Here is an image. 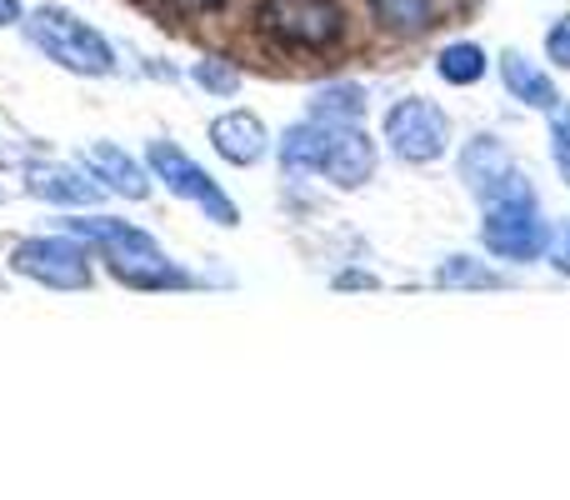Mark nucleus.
Listing matches in <instances>:
<instances>
[{"instance_id":"obj_16","label":"nucleus","mask_w":570,"mask_h":500,"mask_svg":"<svg viewBox=\"0 0 570 500\" xmlns=\"http://www.w3.org/2000/svg\"><path fill=\"white\" fill-rule=\"evenodd\" d=\"M365 106H371L365 86H355V80H331V86H321V90L311 96L305 116L321 120V126H361V120H365Z\"/></svg>"},{"instance_id":"obj_1","label":"nucleus","mask_w":570,"mask_h":500,"mask_svg":"<svg viewBox=\"0 0 570 500\" xmlns=\"http://www.w3.org/2000/svg\"><path fill=\"white\" fill-rule=\"evenodd\" d=\"M26 40L70 76H116V46L70 6H36L20 20Z\"/></svg>"},{"instance_id":"obj_21","label":"nucleus","mask_w":570,"mask_h":500,"mask_svg":"<svg viewBox=\"0 0 570 500\" xmlns=\"http://www.w3.org/2000/svg\"><path fill=\"white\" fill-rule=\"evenodd\" d=\"M475 200H481V210H495V206H541V200H535V186L521 176V170L501 176L491 190H481Z\"/></svg>"},{"instance_id":"obj_23","label":"nucleus","mask_w":570,"mask_h":500,"mask_svg":"<svg viewBox=\"0 0 570 500\" xmlns=\"http://www.w3.org/2000/svg\"><path fill=\"white\" fill-rule=\"evenodd\" d=\"M546 60L556 70H570V10L561 20H551V30H546Z\"/></svg>"},{"instance_id":"obj_17","label":"nucleus","mask_w":570,"mask_h":500,"mask_svg":"<svg viewBox=\"0 0 570 500\" xmlns=\"http://www.w3.org/2000/svg\"><path fill=\"white\" fill-rule=\"evenodd\" d=\"M375 16V26L391 36H425L441 16V0H365Z\"/></svg>"},{"instance_id":"obj_28","label":"nucleus","mask_w":570,"mask_h":500,"mask_svg":"<svg viewBox=\"0 0 570 500\" xmlns=\"http://www.w3.org/2000/svg\"><path fill=\"white\" fill-rule=\"evenodd\" d=\"M0 206H6V186H0Z\"/></svg>"},{"instance_id":"obj_3","label":"nucleus","mask_w":570,"mask_h":500,"mask_svg":"<svg viewBox=\"0 0 570 500\" xmlns=\"http://www.w3.org/2000/svg\"><path fill=\"white\" fill-rule=\"evenodd\" d=\"M146 166L176 200H190V206L206 210V220H216V226H240V206L210 180V170L200 166V160H190L180 146H170V140H150Z\"/></svg>"},{"instance_id":"obj_4","label":"nucleus","mask_w":570,"mask_h":500,"mask_svg":"<svg viewBox=\"0 0 570 500\" xmlns=\"http://www.w3.org/2000/svg\"><path fill=\"white\" fill-rule=\"evenodd\" d=\"M10 271L26 275L36 285H50V291H90L96 285V271H90V251L80 236H30L16 241L10 251Z\"/></svg>"},{"instance_id":"obj_26","label":"nucleus","mask_w":570,"mask_h":500,"mask_svg":"<svg viewBox=\"0 0 570 500\" xmlns=\"http://www.w3.org/2000/svg\"><path fill=\"white\" fill-rule=\"evenodd\" d=\"M335 291H375V275H365V271H341V275H335Z\"/></svg>"},{"instance_id":"obj_10","label":"nucleus","mask_w":570,"mask_h":500,"mask_svg":"<svg viewBox=\"0 0 570 500\" xmlns=\"http://www.w3.org/2000/svg\"><path fill=\"white\" fill-rule=\"evenodd\" d=\"M86 170L106 190H116V196H126V200H146L150 196V180H156L146 160H136L130 150H120L116 140H90V146H86Z\"/></svg>"},{"instance_id":"obj_8","label":"nucleus","mask_w":570,"mask_h":500,"mask_svg":"<svg viewBox=\"0 0 570 500\" xmlns=\"http://www.w3.org/2000/svg\"><path fill=\"white\" fill-rule=\"evenodd\" d=\"M375 166H381V146L365 136V126H331V150H325L321 176L331 180L335 190L371 186Z\"/></svg>"},{"instance_id":"obj_14","label":"nucleus","mask_w":570,"mask_h":500,"mask_svg":"<svg viewBox=\"0 0 570 500\" xmlns=\"http://www.w3.org/2000/svg\"><path fill=\"white\" fill-rule=\"evenodd\" d=\"M515 170V160H511V150L501 146L495 136H471L461 146V180L471 186V196H481V190H491L501 176H511Z\"/></svg>"},{"instance_id":"obj_19","label":"nucleus","mask_w":570,"mask_h":500,"mask_svg":"<svg viewBox=\"0 0 570 500\" xmlns=\"http://www.w3.org/2000/svg\"><path fill=\"white\" fill-rule=\"evenodd\" d=\"M485 70H491V56H485V46H475V40H451V46H441V56H435V76H441L445 86H475V80H485Z\"/></svg>"},{"instance_id":"obj_6","label":"nucleus","mask_w":570,"mask_h":500,"mask_svg":"<svg viewBox=\"0 0 570 500\" xmlns=\"http://www.w3.org/2000/svg\"><path fill=\"white\" fill-rule=\"evenodd\" d=\"M546 241H551V220L541 216V206H495L481 220V246L491 261L535 265L546 261Z\"/></svg>"},{"instance_id":"obj_9","label":"nucleus","mask_w":570,"mask_h":500,"mask_svg":"<svg viewBox=\"0 0 570 500\" xmlns=\"http://www.w3.org/2000/svg\"><path fill=\"white\" fill-rule=\"evenodd\" d=\"M210 146H216L220 160L230 166H261L271 156V130L256 110H226V116L210 120Z\"/></svg>"},{"instance_id":"obj_18","label":"nucleus","mask_w":570,"mask_h":500,"mask_svg":"<svg viewBox=\"0 0 570 500\" xmlns=\"http://www.w3.org/2000/svg\"><path fill=\"white\" fill-rule=\"evenodd\" d=\"M435 285L441 291H501L505 275L491 261H475V255H445L435 265Z\"/></svg>"},{"instance_id":"obj_20","label":"nucleus","mask_w":570,"mask_h":500,"mask_svg":"<svg viewBox=\"0 0 570 500\" xmlns=\"http://www.w3.org/2000/svg\"><path fill=\"white\" fill-rule=\"evenodd\" d=\"M190 80H196L206 96H220V100H230L240 90V70L230 66L226 56H206V60H196V70H190Z\"/></svg>"},{"instance_id":"obj_12","label":"nucleus","mask_w":570,"mask_h":500,"mask_svg":"<svg viewBox=\"0 0 570 500\" xmlns=\"http://www.w3.org/2000/svg\"><path fill=\"white\" fill-rule=\"evenodd\" d=\"M26 190L50 206H100V196H106V186L76 166H30Z\"/></svg>"},{"instance_id":"obj_11","label":"nucleus","mask_w":570,"mask_h":500,"mask_svg":"<svg viewBox=\"0 0 570 500\" xmlns=\"http://www.w3.org/2000/svg\"><path fill=\"white\" fill-rule=\"evenodd\" d=\"M495 70H501V80H505V90H511V100H521L525 110H541V116H551V110L566 100L561 90H556L551 70L535 66L525 50H505V56L495 60Z\"/></svg>"},{"instance_id":"obj_13","label":"nucleus","mask_w":570,"mask_h":500,"mask_svg":"<svg viewBox=\"0 0 570 500\" xmlns=\"http://www.w3.org/2000/svg\"><path fill=\"white\" fill-rule=\"evenodd\" d=\"M325 150H331V126H321V120H311V116L285 126L276 140V160L285 176H321Z\"/></svg>"},{"instance_id":"obj_7","label":"nucleus","mask_w":570,"mask_h":500,"mask_svg":"<svg viewBox=\"0 0 570 500\" xmlns=\"http://www.w3.org/2000/svg\"><path fill=\"white\" fill-rule=\"evenodd\" d=\"M106 271L130 291H196V275L180 271L160 246H136V251H100Z\"/></svg>"},{"instance_id":"obj_5","label":"nucleus","mask_w":570,"mask_h":500,"mask_svg":"<svg viewBox=\"0 0 570 500\" xmlns=\"http://www.w3.org/2000/svg\"><path fill=\"white\" fill-rule=\"evenodd\" d=\"M261 30L291 50H325L341 40V0H261Z\"/></svg>"},{"instance_id":"obj_27","label":"nucleus","mask_w":570,"mask_h":500,"mask_svg":"<svg viewBox=\"0 0 570 500\" xmlns=\"http://www.w3.org/2000/svg\"><path fill=\"white\" fill-rule=\"evenodd\" d=\"M26 20V6L20 0H0V26H20Z\"/></svg>"},{"instance_id":"obj_25","label":"nucleus","mask_w":570,"mask_h":500,"mask_svg":"<svg viewBox=\"0 0 570 500\" xmlns=\"http://www.w3.org/2000/svg\"><path fill=\"white\" fill-rule=\"evenodd\" d=\"M170 10H180V16H216L226 0H166Z\"/></svg>"},{"instance_id":"obj_24","label":"nucleus","mask_w":570,"mask_h":500,"mask_svg":"<svg viewBox=\"0 0 570 500\" xmlns=\"http://www.w3.org/2000/svg\"><path fill=\"white\" fill-rule=\"evenodd\" d=\"M546 261H551V271H561L566 281H570V220L551 226V241H546Z\"/></svg>"},{"instance_id":"obj_15","label":"nucleus","mask_w":570,"mask_h":500,"mask_svg":"<svg viewBox=\"0 0 570 500\" xmlns=\"http://www.w3.org/2000/svg\"><path fill=\"white\" fill-rule=\"evenodd\" d=\"M70 236L90 241L96 251H136V246H156L150 231H140L136 220H120V216H70L60 220Z\"/></svg>"},{"instance_id":"obj_22","label":"nucleus","mask_w":570,"mask_h":500,"mask_svg":"<svg viewBox=\"0 0 570 500\" xmlns=\"http://www.w3.org/2000/svg\"><path fill=\"white\" fill-rule=\"evenodd\" d=\"M546 140H551V166L556 176L570 186V100H561V106L546 116Z\"/></svg>"},{"instance_id":"obj_2","label":"nucleus","mask_w":570,"mask_h":500,"mask_svg":"<svg viewBox=\"0 0 570 500\" xmlns=\"http://www.w3.org/2000/svg\"><path fill=\"white\" fill-rule=\"evenodd\" d=\"M381 140L391 146L395 160H405V166H435V160L451 150V116L425 96H405L385 110Z\"/></svg>"}]
</instances>
